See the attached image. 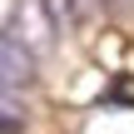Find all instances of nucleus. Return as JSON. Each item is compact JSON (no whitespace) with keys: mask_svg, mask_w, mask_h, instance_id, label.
Segmentation results:
<instances>
[{"mask_svg":"<svg viewBox=\"0 0 134 134\" xmlns=\"http://www.w3.org/2000/svg\"><path fill=\"white\" fill-rule=\"evenodd\" d=\"M55 30H60V20H55V10H50V0H10V10H5V35H15V40L30 45L35 55L50 50Z\"/></svg>","mask_w":134,"mask_h":134,"instance_id":"f257e3e1","label":"nucleus"},{"mask_svg":"<svg viewBox=\"0 0 134 134\" xmlns=\"http://www.w3.org/2000/svg\"><path fill=\"white\" fill-rule=\"evenodd\" d=\"M30 60H35L30 45H20L15 35L0 40V65H5V90H10V94H20V90L30 85Z\"/></svg>","mask_w":134,"mask_h":134,"instance_id":"f03ea898","label":"nucleus"},{"mask_svg":"<svg viewBox=\"0 0 134 134\" xmlns=\"http://www.w3.org/2000/svg\"><path fill=\"white\" fill-rule=\"evenodd\" d=\"M94 5H99V0H50V10H55L60 25H85V20L94 15Z\"/></svg>","mask_w":134,"mask_h":134,"instance_id":"7ed1b4c3","label":"nucleus"},{"mask_svg":"<svg viewBox=\"0 0 134 134\" xmlns=\"http://www.w3.org/2000/svg\"><path fill=\"white\" fill-rule=\"evenodd\" d=\"M15 129H20V94L5 90V134H15Z\"/></svg>","mask_w":134,"mask_h":134,"instance_id":"20e7f679","label":"nucleus"}]
</instances>
